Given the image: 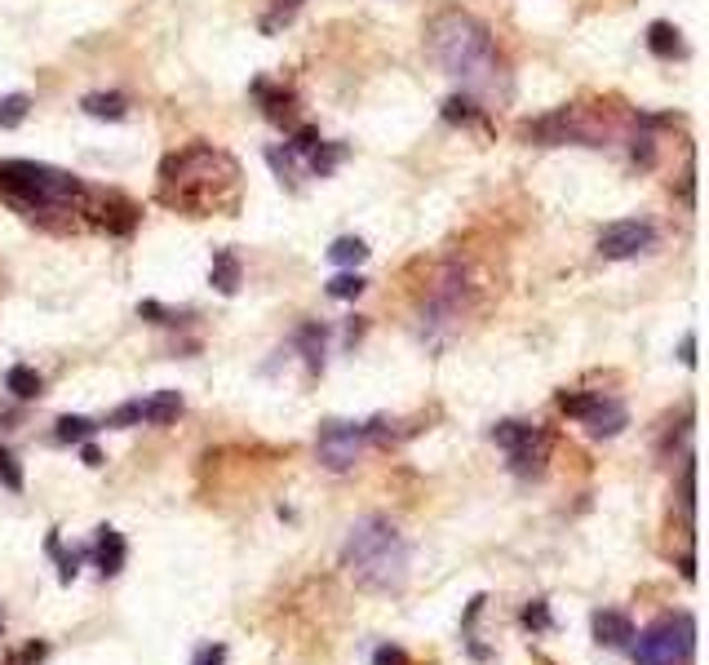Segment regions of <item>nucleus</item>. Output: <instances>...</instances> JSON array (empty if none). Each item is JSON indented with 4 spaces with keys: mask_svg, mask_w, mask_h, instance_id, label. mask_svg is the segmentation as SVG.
<instances>
[{
    "mask_svg": "<svg viewBox=\"0 0 709 665\" xmlns=\"http://www.w3.org/2000/svg\"><path fill=\"white\" fill-rule=\"evenodd\" d=\"M324 337H328L324 324H302V329H297V346H302V360L311 373L324 368Z\"/></svg>",
    "mask_w": 709,
    "mask_h": 665,
    "instance_id": "obj_15",
    "label": "nucleus"
},
{
    "mask_svg": "<svg viewBox=\"0 0 709 665\" xmlns=\"http://www.w3.org/2000/svg\"><path fill=\"white\" fill-rule=\"evenodd\" d=\"M156 200L164 209H178L187 218H209V213L240 209V165L222 147L195 142L173 156H164L156 173Z\"/></svg>",
    "mask_w": 709,
    "mask_h": 665,
    "instance_id": "obj_1",
    "label": "nucleus"
},
{
    "mask_svg": "<svg viewBox=\"0 0 709 665\" xmlns=\"http://www.w3.org/2000/svg\"><path fill=\"white\" fill-rule=\"evenodd\" d=\"M647 49H652L656 58H678V54H683L678 27L674 23H652V27H647Z\"/></svg>",
    "mask_w": 709,
    "mask_h": 665,
    "instance_id": "obj_18",
    "label": "nucleus"
},
{
    "mask_svg": "<svg viewBox=\"0 0 709 665\" xmlns=\"http://www.w3.org/2000/svg\"><path fill=\"white\" fill-rule=\"evenodd\" d=\"M342 564L355 577V586L377 590V595H399L408 581V546L386 515H364L346 532Z\"/></svg>",
    "mask_w": 709,
    "mask_h": 665,
    "instance_id": "obj_3",
    "label": "nucleus"
},
{
    "mask_svg": "<svg viewBox=\"0 0 709 665\" xmlns=\"http://www.w3.org/2000/svg\"><path fill=\"white\" fill-rule=\"evenodd\" d=\"M253 94L266 102V116L275 120V125H284V120H293V94H284V89H271L266 80L253 85Z\"/></svg>",
    "mask_w": 709,
    "mask_h": 665,
    "instance_id": "obj_19",
    "label": "nucleus"
},
{
    "mask_svg": "<svg viewBox=\"0 0 709 665\" xmlns=\"http://www.w3.org/2000/svg\"><path fill=\"white\" fill-rule=\"evenodd\" d=\"M364 275H355V271H342V275H333V280L324 284L328 289V298H337V302H355L359 293H364Z\"/></svg>",
    "mask_w": 709,
    "mask_h": 665,
    "instance_id": "obj_21",
    "label": "nucleus"
},
{
    "mask_svg": "<svg viewBox=\"0 0 709 665\" xmlns=\"http://www.w3.org/2000/svg\"><path fill=\"white\" fill-rule=\"evenodd\" d=\"M373 665H413V661H408L404 648H377L373 652Z\"/></svg>",
    "mask_w": 709,
    "mask_h": 665,
    "instance_id": "obj_29",
    "label": "nucleus"
},
{
    "mask_svg": "<svg viewBox=\"0 0 709 665\" xmlns=\"http://www.w3.org/2000/svg\"><path fill=\"white\" fill-rule=\"evenodd\" d=\"M382 417L377 422H324L320 426V439H315V453H320V466L328 470H351L364 448L382 435Z\"/></svg>",
    "mask_w": 709,
    "mask_h": 665,
    "instance_id": "obj_5",
    "label": "nucleus"
},
{
    "mask_svg": "<svg viewBox=\"0 0 709 665\" xmlns=\"http://www.w3.org/2000/svg\"><path fill=\"white\" fill-rule=\"evenodd\" d=\"M656 244V231L652 222H639V218H625V222H608L599 231V253L608 262H625V258H639Z\"/></svg>",
    "mask_w": 709,
    "mask_h": 665,
    "instance_id": "obj_9",
    "label": "nucleus"
},
{
    "mask_svg": "<svg viewBox=\"0 0 709 665\" xmlns=\"http://www.w3.org/2000/svg\"><path fill=\"white\" fill-rule=\"evenodd\" d=\"M80 111L94 120H125L129 116V98L125 94H85Z\"/></svg>",
    "mask_w": 709,
    "mask_h": 665,
    "instance_id": "obj_14",
    "label": "nucleus"
},
{
    "mask_svg": "<svg viewBox=\"0 0 709 665\" xmlns=\"http://www.w3.org/2000/svg\"><path fill=\"white\" fill-rule=\"evenodd\" d=\"M182 417V395L178 391H160L142 404V422L147 426H173Z\"/></svg>",
    "mask_w": 709,
    "mask_h": 665,
    "instance_id": "obj_13",
    "label": "nucleus"
},
{
    "mask_svg": "<svg viewBox=\"0 0 709 665\" xmlns=\"http://www.w3.org/2000/svg\"><path fill=\"white\" fill-rule=\"evenodd\" d=\"M0 479H5V488H23V470H18V462H14V453H5V448H0Z\"/></svg>",
    "mask_w": 709,
    "mask_h": 665,
    "instance_id": "obj_28",
    "label": "nucleus"
},
{
    "mask_svg": "<svg viewBox=\"0 0 709 665\" xmlns=\"http://www.w3.org/2000/svg\"><path fill=\"white\" fill-rule=\"evenodd\" d=\"M195 665H226V648H204L200 657H195Z\"/></svg>",
    "mask_w": 709,
    "mask_h": 665,
    "instance_id": "obj_32",
    "label": "nucleus"
},
{
    "mask_svg": "<svg viewBox=\"0 0 709 665\" xmlns=\"http://www.w3.org/2000/svg\"><path fill=\"white\" fill-rule=\"evenodd\" d=\"M142 422V399H129V404H120L116 413L107 417V426H116V431H129V426Z\"/></svg>",
    "mask_w": 709,
    "mask_h": 665,
    "instance_id": "obj_26",
    "label": "nucleus"
},
{
    "mask_svg": "<svg viewBox=\"0 0 709 665\" xmlns=\"http://www.w3.org/2000/svg\"><path fill=\"white\" fill-rule=\"evenodd\" d=\"M0 200L49 227H80V222L98 227L102 204L98 191H89L76 173L40 165V160H0Z\"/></svg>",
    "mask_w": 709,
    "mask_h": 665,
    "instance_id": "obj_2",
    "label": "nucleus"
},
{
    "mask_svg": "<svg viewBox=\"0 0 709 665\" xmlns=\"http://www.w3.org/2000/svg\"><path fill=\"white\" fill-rule=\"evenodd\" d=\"M594 639L608 648H630L634 643V621L625 612H594Z\"/></svg>",
    "mask_w": 709,
    "mask_h": 665,
    "instance_id": "obj_12",
    "label": "nucleus"
},
{
    "mask_svg": "<svg viewBox=\"0 0 709 665\" xmlns=\"http://www.w3.org/2000/svg\"><path fill=\"white\" fill-rule=\"evenodd\" d=\"M492 444L506 448L515 475H541L550 462V435L528 422H497L492 426Z\"/></svg>",
    "mask_w": 709,
    "mask_h": 665,
    "instance_id": "obj_7",
    "label": "nucleus"
},
{
    "mask_svg": "<svg viewBox=\"0 0 709 665\" xmlns=\"http://www.w3.org/2000/svg\"><path fill=\"white\" fill-rule=\"evenodd\" d=\"M315 147H320V129H311V125H302V129L293 133V142H289V151H293L297 160H302V156H311Z\"/></svg>",
    "mask_w": 709,
    "mask_h": 665,
    "instance_id": "obj_27",
    "label": "nucleus"
},
{
    "mask_svg": "<svg viewBox=\"0 0 709 665\" xmlns=\"http://www.w3.org/2000/svg\"><path fill=\"white\" fill-rule=\"evenodd\" d=\"M80 457H85V466H102V453H98L94 444H85V448H80Z\"/></svg>",
    "mask_w": 709,
    "mask_h": 665,
    "instance_id": "obj_34",
    "label": "nucleus"
},
{
    "mask_svg": "<svg viewBox=\"0 0 709 665\" xmlns=\"http://www.w3.org/2000/svg\"><path fill=\"white\" fill-rule=\"evenodd\" d=\"M27 111H32V98H27V94L0 98V129H18L27 120Z\"/></svg>",
    "mask_w": 709,
    "mask_h": 665,
    "instance_id": "obj_22",
    "label": "nucleus"
},
{
    "mask_svg": "<svg viewBox=\"0 0 709 665\" xmlns=\"http://www.w3.org/2000/svg\"><path fill=\"white\" fill-rule=\"evenodd\" d=\"M475 116H479V107H475V98H470V94H452L444 102V120H452V125H470Z\"/></svg>",
    "mask_w": 709,
    "mask_h": 665,
    "instance_id": "obj_25",
    "label": "nucleus"
},
{
    "mask_svg": "<svg viewBox=\"0 0 709 665\" xmlns=\"http://www.w3.org/2000/svg\"><path fill=\"white\" fill-rule=\"evenodd\" d=\"M523 621H528V626H537V630H546V626H550V617H546V603H532V608L523 612Z\"/></svg>",
    "mask_w": 709,
    "mask_h": 665,
    "instance_id": "obj_31",
    "label": "nucleus"
},
{
    "mask_svg": "<svg viewBox=\"0 0 709 665\" xmlns=\"http://www.w3.org/2000/svg\"><path fill=\"white\" fill-rule=\"evenodd\" d=\"M94 564L102 577H116L125 568V537L116 528H98V541H94Z\"/></svg>",
    "mask_w": 709,
    "mask_h": 665,
    "instance_id": "obj_11",
    "label": "nucleus"
},
{
    "mask_svg": "<svg viewBox=\"0 0 709 665\" xmlns=\"http://www.w3.org/2000/svg\"><path fill=\"white\" fill-rule=\"evenodd\" d=\"M364 258H368V244L359 235H342V240L328 244V262H337V266H359Z\"/></svg>",
    "mask_w": 709,
    "mask_h": 665,
    "instance_id": "obj_20",
    "label": "nucleus"
},
{
    "mask_svg": "<svg viewBox=\"0 0 709 665\" xmlns=\"http://www.w3.org/2000/svg\"><path fill=\"white\" fill-rule=\"evenodd\" d=\"M426 54L435 58L448 76L466 80V85H484L497 71V49H492V32L466 9H444L430 18L426 27Z\"/></svg>",
    "mask_w": 709,
    "mask_h": 665,
    "instance_id": "obj_4",
    "label": "nucleus"
},
{
    "mask_svg": "<svg viewBox=\"0 0 709 665\" xmlns=\"http://www.w3.org/2000/svg\"><path fill=\"white\" fill-rule=\"evenodd\" d=\"M559 408L568 417H577V422L590 431L594 439H612L621 435L625 426H630V413H625L621 399L603 395V391H590V395H559Z\"/></svg>",
    "mask_w": 709,
    "mask_h": 665,
    "instance_id": "obj_8",
    "label": "nucleus"
},
{
    "mask_svg": "<svg viewBox=\"0 0 709 665\" xmlns=\"http://www.w3.org/2000/svg\"><path fill=\"white\" fill-rule=\"evenodd\" d=\"M138 315H147V320H151V324H173V315H169V311H164V306H160V302H142V306H138Z\"/></svg>",
    "mask_w": 709,
    "mask_h": 665,
    "instance_id": "obj_30",
    "label": "nucleus"
},
{
    "mask_svg": "<svg viewBox=\"0 0 709 665\" xmlns=\"http://www.w3.org/2000/svg\"><path fill=\"white\" fill-rule=\"evenodd\" d=\"M297 9H302V0H275L271 14L262 18V32H266V36H275L280 27H289L293 18H297Z\"/></svg>",
    "mask_w": 709,
    "mask_h": 665,
    "instance_id": "obj_24",
    "label": "nucleus"
},
{
    "mask_svg": "<svg viewBox=\"0 0 709 665\" xmlns=\"http://www.w3.org/2000/svg\"><path fill=\"white\" fill-rule=\"evenodd\" d=\"M639 648H634V661L639 665H683L692 657L696 643V621L692 617H661L647 634H634Z\"/></svg>",
    "mask_w": 709,
    "mask_h": 665,
    "instance_id": "obj_6",
    "label": "nucleus"
},
{
    "mask_svg": "<svg viewBox=\"0 0 709 665\" xmlns=\"http://www.w3.org/2000/svg\"><path fill=\"white\" fill-rule=\"evenodd\" d=\"M98 431V422H89V417H58V439H63V444H85L89 435Z\"/></svg>",
    "mask_w": 709,
    "mask_h": 665,
    "instance_id": "obj_23",
    "label": "nucleus"
},
{
    "mask_svg": "<svg viewBox=\"0 0 709 665\" xmlns=\"http://www.w3.org/2000/svg\"><path fill=\"white\" fill-rule=\"evenodd\" d=\"M5 391L14 395V399H36L40 391H45V382H40V373L36 368H27V364H14L5 373Z\"/></svg>",
    "mask_w": 709,
    "mask_h": 665,
    "instance_id": "obj_16",
    "label": "nucleus"
},
{
    "mask_svg": "<svg viewBox=\"0 0 709 665\" xmlns=\"http://www.w3.org/2000/svg\"><path fill=\"white\" fill-rule=\"evenodd\" d=\"M209 284L222 293V298H235V293H240V284H244V266H240V258H235L231 249H218V253H213Z\"/></svg>",
    "mask_w": 709,
    "mask_h": 665,
    "instance_id": "obj_10",
    "label": "nucleus"
},
{
    "mask_svg": "<svg viewBox=\"0 0 709 665\" xmlns=\"http://www.w3.org/2000/svg\"><path fill=\"white\" fill-rule=\"evenodd\" d=\"M678 351H683V355H678V360H683L687 368H692V364H696V333H687V337H683V346H678Z\"/></svg>",
    "mask_w": 709,
    "mask_h": 665,
    "instance_id": "obj_33",
    "label": "nucleus"
},
{
    "mask_svg": "<svg viewBox=\"0 0 709 665\" xmlns=\"http://www.w3.org/2000/svg\"><path fill=\"white\" fill-rule=\"evenodd\" d=\"M342 160H346V142H320V147L306 156V169H311V178H328Z\"/></svg>",
    "mask_w": 709,
    "mask_h": 665,
    "instance_id": "obj_17",
    "label": "nucleus"
}]
</instances>
